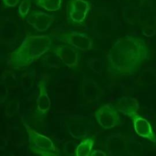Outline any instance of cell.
<instances>
[{
  "mask_svg": "<svg viewBox=\"0 0 156 156\" xmlns=\"http://www.w3.org/2000/svg\"><path fill=\"white\" fill-rule=\"evenodd\" d=\"M150 57L149 46L143 38L126 35L116 40L109 50L107 56V71L113 77L131 76Z\"/></svg>",
  "mask_w": 156,
  "mask_h": 156,
  "instance_id": "1",
  "label": "cell"
},
{
  "mask_svg": "<svg viewBox=\"0 0 156 156\" xmlns=\"http://www.w3.org/2000/svg\"><path fill=\"white\" fill-rule=\"evenodd\" d=\"M52 39L47 35H28L9 55L8 64L13 69L31 65L51 48Z\"/></svg>",
  "mask_w": 156,
  "mask_h": 156,
  "instance_id": "2",
  "label": "cell"
},
{
  "mask_svg": "<svg viewBox=\"0 0 156 156\" xmlns=\"http://www.w3.org/2000/svg\"><path fill=\"white\" fill-rule=\"evenodd\" d=\"M24 126L28 134L29 148L33 153L42 156L60 155V149L49 138L38 133L26 123H24Z\"/></svg>",
  "mask_w": 156,
  "mask_h": 156,
  "instance_id": "3",
  "label": "cell"
},
{
  "mask_svg": "<svg viewBox=\"0 0 156 156\" xmlns=\"http://www.w3.org/2000/svg\"><path fill=\"white\" fill-rule=\"evenodd\" d=\"M57 40L68 44L79 51L90 50L93 47V42L91 37L86 33L69 30L53 35Z\"/></svg>",
  "mask_w": 156,
  "mask_h": 156,
  "instance_id": "4",
  "label": "cell"
},
{
  "mask_svg": "<svg viewBox=\"0 0 156 156\" xmlns=\"http://www.w3.org/2000/svg\"><path fill=\"white\" fill-rule=\"evenodd\" d=\"M119 112L115 105L107 103L101 105L95 112L94 117L98 124L105 129H112L121 122Z\"/></svg>",
  "mask_w": 156,
  "mask_h": 156,
  "instance_id": "5",
  "label": "cell"
},
{
  "mask_svg": "<svg viewBox=\"0 0 156 156\" xmlns=\"http://www.w3.org/2000/svg\"><path fill=\"white\" fill-rule=\"evenodd\" d=\"M90 9V4L85 0H69L66 6V18L73 25H83Z\"/></svg>",
  "mask_w": 156,
  "mask_h": 156,
  "instance_id": "6",
  "label": "cell"
},
{
  "mask_svg": "<svg viewBox=\"0 0 156 156\" xmlns=\"http://www.w3.org/2000/svg\"><path fill=\"white\" fill-rule=\"evenodd\" d=\"M53 52L68 68L74 69L79 65L80 55L76 48L66 43L58 44L54 48Z\"/></svg>",
  "mask_w": 156,
  "mask_h": 156,
  "instance_id": "7",
  "label": "cell"
},
{
  "mask_svg": "<svg viewBox=\"0 0 156 156\" xmlns=\"http://www.w3.org/2000/svg\"><path fill=\"white\" fill-rule=\"evenodd\" d=\"M26 22L37 31H46L54 23L55 17L43 11H32L26 18Z\"/></svg>",
  "mask_w": 156,
  "mask_h": 156,
  "instance_id": "8",
  "label": "cell"
},
{
  "mask_svg": "<svg viewBox=\"0 0 156 156\" xmlns=\"http://www.w3.org/2000/svg\"><path fill=\"white\" fill-rule=\"evenodd\" d=\"M130 118L132 119L134 129L139 136L148 139L152 142H156V136L150 123L146 119L138 113L132 115Z\"/></svg>",
  "mask_w": 156,
  "mask_h": 156,
  "instance_id": "9",
  "label": "cell"
},
{
  "mask_svg": "<svg viewBox=\"0 0 156 156\" xmlns=\"http://www.w3.org/2000/svg\"><path fill=\"white\" fill-rule=\"evenodd\" d=\"M47 82L44 78L41 79L38 83V94L37 98V111L40 116H44L51 107V99L48 94Z\"/></svg>",
  "mask_w": 156,
  "mask_h": 156,
  "instance_id": "10",
  "label": "cell"
},
{
  "mask_svg": "<svg viewBox=\"0 0 156 156\" xmlns=\"http://www.w3.org/2000/svg\"><path fill=\"white\" fill-rule=\"evenodd\" d=\"M115 105L119 112L130 118L132 115L137 113L138 109L137 101L131 97H124L121 98L116 102Z\"/></svg>",
  "mask_w": 156,
  "mask_h": 156,
  "instance_id": "11",
  "label": "cell"
},
{
  "mask_svg": "<svg viewBox=\"0 0 156 156\" xmlns=\"http://www.w3.org/2000/svg\"><path fill=\"white\" fill-rule=\"evenodd\" d=\"M94 144V140L92 138H87L81 141L74 151L76 156L91 155L92 149Z\"/></svg>",
  "mask_w": 156,
  "mask_h": 156,
  "instance_id": "12",
  "label": "cell"
},
{
  "mask_svg": "<svg viewBox=\"0 0 156 156\" xmlns=\"http://www.w3.org/2000/svg\"><path fill=\"white\" fill-rule=\"evenodd\" d=\"M62 0H36V4L49 12L58 10L61 7Z\"/></svg>",
  "mask_w": 156,
  "mask_h": 156,
  "instance_id": "13",
  "label": "cell"
},
{
  "mask_svg": "<svg viewBox=\"0 0 156 156\" xmlns=\"http://www.w3.org/2000/svg\"><path fill=\"white\" fill-rule=\"evenodd\" d=\"M31 8V1L30 0H23L18 7V12L19 15L22 18H26Z\"/></svg>",
  "mask_w": 156,
  "mask_h": 156,
  "instance_id": "14",
  "label": "cell"
},
{
  "mask_svg": "<svg viewBox=\"0 0 156 156\" xmlns=\"http://www.w3.org/2000/svg\"><path fill=\"white\" fill-rule=\"evenodd\" d=\"M20 0H2V2L6 7H15L20 2Z\"/></svg>",
  "mask_w": 156,
  "mask_h": 156,
  "instance_id": "15",
  "label": "cell"
},
{
  "mask_svg": "<svg viewBox=\"0 0 156 156\" xmlns=\"http://www.w3.org/2000/svg\"><path fill=\"white\" fill-rule=\"evenodd\" d=\"M106 155V154L104 153V152H102L101 151H99V150H95V151H92L91 155Z\"/></svg>",
  "mask_w": 156,
  "mask_h": 156,
  "instance_id": "16",
  "label": "cell"
}]
</instances>
